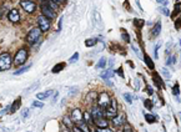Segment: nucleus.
<instances>
[{"label": "nucleus", "mask_w": 181, "mask_h": 132, "mask_svg": "<svg viewBox=\"0 0 181 132\" xmlns=\"http://www.w3.org/2000/svg\"><path fill=\"white\" fill-rule=\"evenodd\" d=\"M115 116H118V102L116 98H111L109 106L105 109V117L112 120Z\"/></svg>", "instance_id": "1"}, {"label": "nucleus", "mask_w": 181, "mask_h": 132, "mask_svg": "<svg viewBox=\"0 0 181 132\" xmlns=\"http://www.w3.org/2000/svg\"><path fill=\"white\" fill-rule=\"evenodd\" d=\"M41 29L40 28H34V29H31L30 31H29V34H28V36H26V41L30 44V45H34L36 41H39V39H40V36H41Z\"/></svg>", "instance_id": "2"}, {"label": "nucleus", "mask_w": 181, "mask_h": 132, "mask_svg": "<svg viewBox=\"0 0 181 132\" xmlns=\"http://www.w3.org/2000/svg\"><path fill=\"white\" fill-rule=\"evenodd\" d=\"M11 68V56L8 52H3L0 55V70L6 71Z\"/></svg>", "instance_id": "3"}, {"label": "nucleus", "mask_w": 181, "mask_h": 132, "mask_svg": "<svg viewBox=\"0 0 181 132\" xmlns=\"http://www.w3.org/2000/svg\"><path fill=\"white\" fill-rule=\"evenodd\" d=\"M26 60H28V50H26V49H20V50L15 54L14 65L15 66H20L23 64H25Z\"/></svg>", "instance_id": "4"}, {"label": "nucleus", "mask_w": 181, "mask_h": 132, "mask_svg": "<svg viewBox=\"0 0 181 132\" xmlns=\"http://www.w3.org/2000/svg\"><path fill=\"white\" fill-rule=\"evenodd\" d=\"M40 9H41L43 15H44V16H46V18H48L49 20H54V19L56 18V13H55V10L53 9V8L49 6V5H46V4L41 3V5H40Z\"/></svg>", "instance_id": "5"}, {"label": "nucleus", "mask_w": 181, "mask_h": 132, "mask_svg": "<svg viewBox=\"0 0 181 132\" xmlns=\"http://www.w3.org/2000/svg\"><path fill=\"white\" fill-rule=\"evenodd\" d=\"M110 101H111V98H110V96L106 92H103V94H100V95L97 96V105L100 106V107H103L104 110L109 106Z\"/></svg>", "instance_id": "6"}, {"label": "nucleus", "mask_w": 181, "mask_h": 132, "mask_svg": "<svg viewBox=\"0 0 181 132\" xmlns=\"http://www.w3.org/2000/svg\"><path fill=\"white\" fill-rule=\"evenodd\" d=\"M38 22H39V28L41 29L43 32L48 31L49 29H50V20H49L46 16H44L43 14L38 18Z\"/></svg>", "instance_id": "7"}, {"label": "nucleus", "mask_w": 181, "mask_h": 132, "mask_svg": "<svg viewBox=\"0 0 181 132\" xmlns=\"http://www.w3.org/2000/svg\"><path fill=\"white\" fill-rule=\"evenodd\" d=\"M20 6H21L26 13H34L35 9H36L35 3L31 2V0H21V2H20Z\"/></svg>", "instance_id": "8"}, {"label": "nucleus", "mask_w": 181, "mask_h": 132, "mask_svg": "<svg viewBox=\"0 0 181 132\" xmlns=\"http://www.w3.org/2000/svg\"><path fill=\"white\" fill-rule=\"evenodd\" d=\"M91 117H93V121L94 120H97V118H103L105 117V110L100 106H93V110H91Z\"/></svg>", "instance_id": "9"}, {"label": "nucleus", "mask_w": 181, "mask_h": 132, "mask_svg": "<svg viewBox=\"0 0 181 132\" xmlns=\"http://www.w3.org/2000/svg\"><path fill=\"white\" fill-rule=\"evenodd\" d=\"M71 120L74 121L78 125V123H80V122H83L84 121V116H83V112H81V110L80 109H74L72 111H71Z\"/></svg>", "instance_id": "10"}, {"label": "nucleus", "mask_w": 181, "mask_h": 132, "mask_svg": "<svg viewBox=\"0 0 181 132\" xmlns=\"http://www.w3.org/2000/svg\"><path fill=\"white\" fill-rule=\"evenodd\" d=\"M8 19L9 21H11L13 24H16L20 21V14L18 11V9H11L9 13H8Z\"/></svg>", "instance_id": "11"}, {"label": "nucleus", "mask_w": 181, "mask_h": 132, "mask_svg": "<svg viewBox=\"0 0 181 132\" xmlns=\"http://www.w3.org/2000/svg\"><path fill=\"white\" fill-rule=\"evenodd\" d=\"M111 122H112L114 127H121L122 125H125V115L124 113L118 115V116H115L111 120Z\"/></svg>", "instance_id": "12"}, {"label": "nucleus", "mask_w": 181, "mask_h": 132, "mask_svg": "<svg viewBox=\"0 0 181 132\" xmlns=\"http://www.w3.org/2000/svg\"><path fill=\"white\" fill-rule=\"evenodd\" d=\"M160 32H161V21H158L155 24V25L152 26V30H151V38L155 39V38H158L160 35Z\"/></svg>", "instance_id": "13"}, {"label": "nucleus", "mask_w": 181, "mask_h": 132, "mask_svg": "<svg viewBox=\"0 0 181 132\" xmlns=\"http://www.w3.org/2000/svg\"><path fill=\"white\" fill-rule=\"evenodd\" d=\"M152 80L154 84L158 86L159 88H164V82H162V77L159 75L158 72H152Z\"/></svg>", "instance_id": "14"}, {"label": "nucleus", "mask_w": 181, "mask_h": 132, "mask_svg": "<svg viewBox=\"0 0 181 132\" xmlns=\"http://www.w3.org/2000/svg\"><path fill=\"white\" fill-rule=\"evenodd\" d=\"M94 123L99 127V128H108L109 127V122L105 117L103 118H97V120H94Z\"/></svg>", "instance_id": "15"}, {"label": "nucleus", "mask_w": 181, "mask_h": 132, "mask_svg": "<svg viewBox=\"0 0 181 132\" xmlns=\"http://www.w3.org/2000/svg\"><path fill=\"white\" fill-rule=\"evenodd\" d=\"M53 94H54L53 90H48V91H44V92H39L36 95V97H38V100L44 101V100H48L50 96H53Z\"/></svg>", "instance_id": "16"}, {"label": "nucleus", "mask_w": 181, "mask_h": 132, "mask_svg": "<svg viewBox=\"0 0 181 132\" xmlns=\"http://www.w3.org/2000/svg\"><path fill=\"white\" fill-rule=\"evenodd\" d=\"M20 102H21V97L16 98V100L13 102V105L10 106V112H11V113H14V112H15L16 110H18L19 107H20Z\"/></svg>", "instance_id": "17"}, {"label": "nucleus", "mask_w": 181, "mask_h": 132, "mask_svg": "<svg viewBox=\"0 0 181 132\" xmlns=\"http://www.w3.org/2000/svg\"><path fill=\"white\" fill-rule=\"evenodd\" d=\"M106 62H108V60H106V57H100V60L97 61V64H96V66L95 68L96 69H105L106 68Z\"/></svg>", "instance_id": "18"}, {"label": "nucleus", "mask_w": 181, "mask_h": 132, "mask_svg": "<svg viewBox=\"0 0 181 132\" xmlns=\"http://www.w3.org/2000/svg\"><path fill=\"white\" fill-rule=\"evenodd\" d=\"M111 76H112V70H111V69L106 70V71H103V72H101V75H100V77H101L103 80H105V81H108Z\"/></svg>", "instance_id": "19"}, {"label": "nucleus", "mask_w": 181, "mask_h": 132, "mask_svg": "<svg viewBox=\"0 0 181 132\" xmlns=\"http://www.w3.org/2000/svg\"><path fill=\"white\" fill-rule=\"evenodd\" d=\"M64 68H65V62H59V64H56L54 68L51 69V72L53 74H57V72H60Z\"/></svg>", "instance_id": "20"}, {"label": "nucleus", "mask_w": 181, "mask_h": 132, "mask_svg": "<svg viewBox=\"0 0 181 132\" xmlns=\"http://www.w3.org/2000/svg\"><path fill=\"white\" fill-rule=\"evenodd\" d=\"M96 43H97V39L90 38V39H86V40H85V46H86V47H94V46L96 45Z\"/></svg>", "instance_id": "21"}, {"label": "nucleus", "mask_w": 181, "mask_h": 132, "mask_svg": "<svg viewBox=\"0 0 181 132\" xmlns=\"http://www.w3.org/2000/svg\"><path fill=\"white\" fill-rule=\"evenodd\" d=\"M31 66H32V64H29V65H26V66H24V68H21V69H19V70H16V71L14 72V75H21V74L29 71Z\"/></svg>", "instance_id": "22"}, {"label": "nucleus", "mask_w": 181, "mask_h": 132, "mask_svg": "<svg viewBox=\"0 0 181 132\" xmlns=\"http://www.w3.org/2000/svg\"><path fill=\"white\" fill-rule=\"evenodd\" d=\"M144 60H145V62H146V66H147V68H149L150 70H154V68H155V65H154L152 60L150 59V56H147V55H145V56H144Z\"/></svg>", "instance_id": "23"}, {"label": "nucleus", "mask_w": 181, "mask_h": 132, "mask_svg": "<svg viewBox=\"0 0 181 132\" xmlns=\"http://www.w3.org/2000/svg\"><path fill=\"white\" fill-rule=\"evenodd\" d=\"M70 118H71V117H69V116H65V117H64V120H63V122H64V125L66 126V128H69V130H72V127H74V126H72V122H71L72 120L70 121Z\"/></svg>", "instance_id": "24"}, {"label": "nucleus", "mask_w": 181, "mask_h": 132, "mask_svg": "<svg viewBox=\"0 0 181 132\" xmlns=\"http://www.w3.org/2000/svg\"><path fill=\"white\" fill-rule=\"evenodd\" d=\"M40 2L44 3V4H46V5H49L50 8H53L54 10H56L57 8H59V6H57V4H56L55 2H53V0H40Z\"/></svg>", "instance_id": "25"}, {"label": "nucleus", "mask_w": 181, "mask_h": 132, "mask_svg": "<svg viewBox=\"0 0 181 132\" xmlns=\"http://www.w3.org/2000/svg\"><path fill=\"white\" fill-rule=\"evenodd\" d=\"M175 64H176V56L175 55H169L167 60H166V65L171 66V65H175Z\"/></svg>", "instance_id": "26"}, {"label": "nucleus", "mask_w": 181, "mask_h": 132, "mask_svg": "<svg viewBox=\"0 0 181 132\" xmlns=\"http://www.w3.org/2000/svg\"><path fill=\"white\" fill-rule=\"evenodd\" d=\"M172 95L174 96H176V100L177 101H180L179 100V95H180V87H179V84L176 82V84L174 85V87H172Z\"/></svg>", "instance_id": "27"}, {"label": "nucleus", "mask_w": 181, "mask_h": 132, "mask_svg": "<svg viewBox=\"0 0 181 132\" xmlns=\"http://www.w3.org/2000/svg\"><path fill=\"white\" fill-rule=\"evenodd\" d=\"M78 126H79V128H80L81 131H83V132H90V128H89L87 123H86L85 121H83V122L78 123Z\"/></svg>", "instance_id": "28"}, {"label": "nucleus", "mask_w": 181, "mask_h": 132, "mask_svg": "<svg viewBox=\"0 0 181 132\" xmlns=\"http://www.w3.org/2000/svg\"><path fill=\"white\" fill-rule=\"evenodd\" d=\"M145 120L147 123H154L156 121V118L154 117V115H150V113H146L145 115Z\"/></svg>", "instance_id": "29"}, {"label": "nucleus", "mask_w": 181, "mask_h": 132, "mask_svg": "<svg viewBox=\"0 0 181 132\" xmlns=\"http://www.w3.org/2000/svg\"><path fill=\"white\" fill-rule=\"evenodd\" d=\"M144 105H145V107H146L147 110H152L154 104H152V101L150 100V98H146V100H144Z\"/></svg>", "instance_id": "30"}, {"label": "nucleus", "mask_w": 181, "mask_h": 132, "mask_svg": "<svg viewBox=\"0 0 181 132\" xmlns=\"http://www.w3.org/2000/svg\"><path fill=\"white\" fill-rule=\"evenodd\" d=\"M159 11L162 13L165 16H170V11H169V9L166 6H159Z\"/></svg>", "instance_id": "31"}, {"label": "nucleus", "mask_w": 181, "mask_h": 132, "mask_svg": "<svg viewBox=\"0 0 181 132\" xmlns=\"http://www.w3.org/2000/svg\"><path fill=\"white\" fill-rule=\"evenodd\" d=\"M160 47H161V43H158L155 46V52H154V57L155 59H159V50H160Z\"/></svg>", "instance_id": "32"}, {"label": "nucleus", "mask_w": 181, "mask_h": 132, "mask_svg": "<svg viewBox=\"0 0 181 132\" xmlns=\"http://www.w3.org/2000/svg\"><path fill=\"white\" fill-rule=\"evenodd\" d=\"M161 72H162V75H164V77H165L166 80H169L170 79V71L166 69V68H162V70H161Z\"/></svg>", "instance_id": "33"}, {"label": "nucleus", "mask_w": 181, "mask_h": 132, "mask_svg": "<svg viewBox=\"0 0 181 132\" xmlns=\"http://www.w3.org/2000/svg\"><path fill=\"white\" fill-rule=\"evenodd\" d=\"M79 60V52H75L74 54L70 59H69V62H71V64H74V62H76Z\"/></svg>", "instance_id": "34"}, {"label": "nucleus", "mask_w": 181, "mask_h": 132, "mask_svg": "<svg viewBox=\"0 0 181 132\" xmlns=\"http://www.w3.org/2000/svg\"><path fill=\"white\" fill-rule=\"evenodd\" d=\"M124 98L126 100L127 104H133V96H131L129 92H125V94H124Z\"/></svg>", "instance_id": "35"}, {"label": "nucleus", "mask_w": 181, "mask_h": 132, "mask_svg": "<svg viewBox=\"0 0 181 132\" xmlns=\"http://www.w3.org/2000/svg\"><path fill=\"white\" fill-rule=\"evenodd\" d=\"M28 116H29V109H24V110H23V113H21V120H23V121L26 120Z\"/></svg>", "instance_id": "36"}, {"label": "nucleus", "mask_w": 181, "mask_h": 132, "mask_svg": "<svg viewBox=\"0 0 181 132\" xmlns=\"http://www.w3.org/2000/svg\"><path fill=\"white\" fill-rule=\"evenodd\" d=\"M39 87V82H36V84H34V85H31L29 88H26L25 90V92H30V91H34V90H36Z\"/></svg>", "instance_id": "37"}, {"label": "nucleus", "mask_w": 181, "mask_h": 132, "mask_svg": "<svg viewBox=\"0 0 181 132\" xmlns=\"http://www.w3.org/2000/svg\"><path fill=\"white\" fill-rule=\"evenodd\" d=\"M84 121H85L86 123H89V122H91V121H93V117L90 116V113H87V112L84 113Z\"/></svg>", "instance_id": "38"}, {"label": "nucleus", "mask_w": 181, "mask_h": 132, "mask_svg": "<svg viewBox=\"0 0 181 132\" xmlns=\"http://www.w3.org/2000/svg\"><path fill=\"white\" fill-rule=\"evenodd\" d=\"M31 106H34V107H39V109H41V107L44 106V104H43V102H40V100H38V101H32Z\"/></svg>", "instance_id": "39"}, {"label": "nucleus", "mask_w": 181, "mask_h": 132, "mask_svg": "<svg viewBox=\"0 0 181 132\" xmlns=\"http://www.w3.org/2000/svg\"><path fill=\"white\" fill-rule=\"evenodd\" d=\"M121 34H122V36H124V40L126 41V43H130V38L127 35V32L125 30H121Z\"/></svg>", "instance_id": "40"}, {"label": "nucleus", "mask_w": 181, "mask_h": 132, "mask_svg": "<svg viewBox=\"0 0 181 132\" xmlns=\"http://www.w3.org/2000/svg\"><path fill=\"white\" fill-rule=\"evenodd\" d=\"M134 22H135V25H136L137 28H143V25H144V21H143V20H139V19H135Z\"/></svg>", "instance_id": "41"}, {"label": "nucleus", "mask_w": 181, "mask_h": 132, "mask_svg": "<svg viewBox=\"0 0 181 132\" xmlns=\"http://www.w3.org/2000/svg\"><path fill=\"white\" fill-rule=\"evenodd\" d=\"M122 132H134V131H133V128H131L130 125L125 123V125H124V131H122Z\"/></svg>", "instance_id": "42"}, {"label": "nucleus", "mask_w": 181, "mask_h": 132, "mask_svg": "<svg viewBox=\"0 0 181 132\" xmlns=\"http://www.w3.org/2000/svg\"><path fill=\"white\" fill-rule=\"evenodd\" d=\"M156 2H158L161 6H166L169 4V0H156Z\"/></svg>", "instance_id": "43"}, {"label": "nucleus", "mask_w": 181, "mask_h": 132, "mask_svg": "<svg viewBox=\"0 0 181 132\" xmlns=\"http://www.w3.org/2000/svg\"><path fill=\"white\" fill-rule=\"evenodd\" d=\"M179 11H180V4H176V8H175V13H174V14H172V15H174V16H175V15H176V14H177ZM174 16H172V18H174Z\"/></svg>", "instance_id": "44"}, {"label": "nucleus", "mask_w": 181, "mask_h": 132, "mask_svg": "<svg viewBox=\"0 0 181 132\" xmlns=\"http://www.w3.org/2000/svg\"><path fill=\"white\" fill-rule=\"evenodd\" d=\"M170 49H171V43H167V46H166V54H167V56L170 55Z\"/></svg>", "instance_id": "45"}, {"label": "nucleus", "mask_w": 181, "mask_h": 132, "mask_svg": "<svg viewBox=\"0 0 181 132\" xmlns=\"http://www.w3.org/2000/svg\"><path fill=\"white\" fill-rule=\"evenodd\" d=\"M72 132H83V131L79 128V126H74L72 127Z\"/></svg>", "instance_id": "46"}, {"label": "nucleus", "mask_w": 181, "mask_h": 132, "mask_svg": "<svg viewBox=\"0 0 181 132\" xmlns=\"http://www.w3.org/2000/svg\"><path fill=\"white\" fill-rule=\"evenodd\" d=\"M57 97H59V92H55V95H54V98H53V104H55V102H56Z\"/></svg>", "instance_id": "47"}, {"label": "nucleus", "mask_w": 181, "mask_h": 132, "mask_svg": "<svg viewBox=\"0 0 181 132\" xmlns=\"http://www.w3.org/2000/svg\"><path fill=\"white\" fill-rule=\"evenodd\" d=\"M118 74H119L121 77H124V71H122V69H119V70H118Z\"/></svg>", "instance_id": "48"}, {"label": "nucleus", "mask_w": 181, "mask_h": 132, "mask_svg": "<svg viewBox=\"0 0 181 132\" xmlns=\"http://www.w3.org/2000/svg\"><path fill=\"white\" fill-rule=\"evenodd\" d=\"M53 2H55L57 5H60V4H63V3L65 2V0H53Z\"/></svg>", "instance_id": "49"}, {"label": "nucleus", "mask_w": 181, "mask_h": 132, "mask_svg": "<svg viewBox=\"0 0 181 132\" xmlns=\"http://www.w3.org/2000/svg\"><path fill=\"white\" fill-rule=\"evenodd\" d=\"M76 91H78V90H76V88H74V90L71 88V90H70V91H69V94H70V95H71V94H75Z\"/></svg>", "instance_id": "50"}, {"label": "nucleus", "mask_w": 181, "mask_h": 132, "mask_svg": "<svg viewBox=\"0 0 181 132\" xmlns=\"http://www.w3.org/2000/svg\"><path fill=\"white\" fill-rule=\"evenodd\" d=\"M90 132H99L97 128H93V127H90Z\"/></svg>", "instance_id": "51"}, {"label": "nucleus", "mask_w": 181, "mask_h": 132, "mask_svg": "<svg viewBox=\"0 0 181 132\" xmlns=\"http://www.w3.org/2000/svg\"><path fill=\"white\" fill-rule=\"evenodd\" d=\"M114 62H115V60H114V59H110V66H114Z\"/></svg>", "instance_id": "52"}, {"label": "nucleus", "mask_w": 181, "mask_h": 132, "mask_svg": "<svg viewBox=\"0 0 181 132\" xmlns=\"http://www.w3.org/2000/svg\"><path fill=\"white\" fill-rule=\"evenodd\" d=\"M63 132H72V130H69V128H65Z\"/></svg>", "instance_id": "53"}, {"label": "nucleus", "mask_w": 181, "mask_h": 132, "mask_svg": "<svg viewBox=\"0 0 181 132\" xmlns=\"http://www.w3.org/2000/svg\"><path fill=\"white\" fill-rule=\"evenodd\" d=\"M179 118L181 120V112H179Z\"/></svg>", "instance_id": "54"}, {"label": "nucleus", "mask_w": 181, "mask_h": 132, "mask_svg": "<svg viewBox=\"0 0 181 132\" xmlns=\"http://www.w3.org/2000/svg\"><path fill=\"white\" fill-rule=\"evenodd\" d=\"M179 44H180V46H181V39H180V41H179Z\"/></svg>", "instance_id": "55"}, {"label": "nucleus", "mask_w": 181, "mask_h": 132, "mask_svg": "<svg viewBox=\"0 0 181 132\" xmlns=\"http://www.w3.org/2000/svg\"><path fill=\"white\" fill-rule=\"evenodd\" d=\"M116 132H122V131H120V130H119V131H116Z\"/></svg>", "instance_id": "56"}, {"label": "nucleus", "mask_w": 181, "mask_h": 132, "mask_svg": "<svg viewBox=\"0 0 181 132\" xmlns=\"http://www.w3.org/2000/svg\"><path fill=\"white\" fill-rule=\"evenodd\" d=\"M146 132H147V131H146Z\"/></svg>", "instance_id": "57"}]
</instances>
